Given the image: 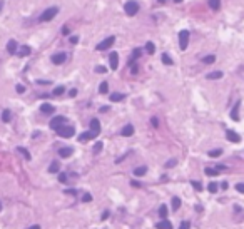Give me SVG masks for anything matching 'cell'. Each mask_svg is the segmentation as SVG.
<instances>
[{"label":"cell","mask_w":244,"mask_h":229,"mask_svg":"<svg viewBox=\"0 0 244 229\" xmlns=\"http://www.w3.org/2000/svg\"><path fill=\"white\" fill-rule=\"evenodd\" d=\"M124 10L127 15H135V13L139 12V3L135 2V0H129V2H125V5H124Z\"/></svg>","instance_id":"cell-1"},{"label":"cell","mask_w":244,"mask_h":229,"mask_svg":"<svg viewBox=\"0 0 244 229\" xmlns=\"http://www.w3.org/2000/svg\"><path fill=\"white\" fill-rule=\"evenodd\" d=\"M74 127L72 125H60V127L57 129V134L60 135V137H64V139H69V137H72L74 135Z\"/></svg>","instance_id":"cell-2"},{"label":"cell","mask_w":244,"mask_h":229,"mask_svg":"<svg viewBox=\"0 0 244 229\" xmlns=\"http://www.w3.org/2000/svg\"><path fill=\"white\" fill-rule=\"evenodd\" d=\"M57 12H58V8H57V7H50V8H47V10L40 15V22H48V20H52V18L57 15Z\"/></svg>","instance_id":"cell-3"},{"label":"cell","mask_w":244,"mask_h":229,"mask_svg":"<svg viewBox=\"0 0 244 229\" xmlns=\"http://www.w3.org/2000/svg\"><path fill=\"white\" fill-rule=\"evenodd\" d=\"M189 33L187 30H180L179 32V47H180V50H186L187 48V43H189Z\"/></svg>","instance_id":"cell-4"},{"label":"cell","mask_w":244,"mask_h":229,"mask_svg":"<svg viewBox=\"0 0 244 229\" xmlns=\"http://www.w3.org/2000/svg\"><path fill=\"white\" fill-rule=\"evenodd\" d=\"M114 42H115V37H107L105 40H102L99 45H97V50H107V48H110L114 45Z\"/></svg>","instance_id":"cell-5"},{"label":"cell","mask_w":244,"mask_h":229,"mask_svg":"<svg viewBox=\"0 0 244 229\" xmlns=\"http://www.w3.org/2000/svg\"><path fill=\"white\" fill-rule=\"evenodd\" d=\"M65 117L64 115H57V117H53L52 120H50V129H53V130H57L58 127H60V125H64L65 124Z\"/></svg>","instance_id":"cell-6"},{"label":"cell","mask_w":244,"mask_h":229,"mask_svg":"<svg viewBox=\"0 0 244 229\" xmlns=\"http://www.w3.org/2000/svg\"><path fill=\"white\" fill-rule=\"evenodd\" d=\"M67 59V55H65V52H57V53H53L52 55V62L55 65H60V64H64Z\"/></svg>","instance_id":"cell-7"},{"label":"cell","mask_w":244,"mask_h":229,"mask_svg":"<svg viewBox=\"0 0 244 229\" xmlns=\"http://www.w3.org/2000/svg\"><path fill=\"white\" fill-rule=\"evenodd\" d=\"M109 62H110V69H112V70H115L117 67H119V55H117V52H112V53H110Z\"/></svg>","instance_id":"cell-8"},{"label":"cell","mask_w":244,"mask_h":229,"mask_svg":"<svg viewBox=\"0 0 244 229\" xmlns=\"http://www.w3.org/2000/svg\"><path fill=\"white\" fill-rule=\"evenodd\" d=\"M226 137H227L229 142H241V135L236 134L234 130H227V132H226Z\"/></svg>","instance_id":"cell-9"},{"label":"cell","mask_w":244,"mask_h":229,"mask_svg":"<svg viewBox=\"0 0 244 229\" xmlns=\"http://www.w3.org/2000/svg\"><path fill=\"white\" fill-rule=\"evenodd\" d=\"M239 107H241V100H237L236 104H234L232 110H231V119L232 120H239Z\"/></svg>","instance_id":"cell-10"},{"label":"cell","mask_w":244,"mask_h":229,"mask_svg":"<svg viewBox=\"0 0 244 229\" xmlns=\"http://www.w3.org/2000/svg\"><path fill=\"white\" fill-rule=\"evenodd\" d=\"M99 135V132H94V130H89V132H84V134H80L79 135V140H90V139H94Z\"/></svg>","instance_id":"cell-11"},{"label":"cell","mask_w":244,"mask_h":229,"mask_svg":"<svg viewBox=\"0 0 244 229\" xmlns=\"http://www.w3.org/2000/svg\"><path fill=\"white\" fill-rule=\"evenodd\" d=\"M72 152H74V150H72V147H60L58 149V155H60V157H70L72 155Z\"/></svg>","instance_id":"cell-12"},{"label":"cell","mask_w":244,"mask_h":229,"mask_svg":"<svg viewBox=\"0 0 244 229\" xmlns=\"http://www.w3.org/2000/svg\"><path fill=\"white\" fill-rule=\"evenodd\" d=\"M32 50H30V47H28V45H22L20 48H18V50H17V53H18V57H27L28 55V53H30Z\"/></svg>","instance_id":"cell-13"},{"label":"cell","mask_w":244,"mask_h":229,"mask_svg":"<svg viewBox=\"0 0 244 229\" xmlns=\"http://www.w3.org/2000/svg\"><path fill=\"white\" fill-rule=\"evenodd\" d=\"M7 52L8 53H17V42L13 40H8V43H7Z\"/></svg>","instance_id":"cell-14"},{"label":"cell","mask_w":244,"mask_h":229,"mask_svg":"<svg viewBox=\"0 0 244 229\" xmlns=\"http://www.w3.org/2000/svg\"><path fill=\"white\" fill-rule=\"evenodd\" d=\"M40 110L43 114H53V110H55V107L50 105V104H42L40 105Z\"/></svg>","instance_id":"cell-15"},{"label":"cell","mask_w":244,"mask_h":229,"mask_svg":"<svg viewBox=\"0 0 244 229\" xmlns=\"http://www.w3.org/2000/svg\"><path fill=\"white\" fill-rule=\"evenodd\" d=\"M90 130H94V132H100V122H99V119H92L90 120Z\"/></svg>","instance_id":"cell-16"},{"label":"cell","mask_w":244,"mask_h":229,"mask_svg":"<svg viewBox=\"0 0 244 229\" xmlns=\"http://www.w3.org/2000/svg\"><path fill=\"white\" fill-rule=\"evenodd\" d=\"M122 135H124V137H130V135L134 134V127L132 125H125L124 129H122V132H120Z\"/></svg>","instance_id":"cell-17"},{"label":"cell","mask_w":244,"mask_h":229,"mask_svg":"<svg viewBox=\"0 0 244 229\" xmlns=\"http://www.w3.org/2000/svg\"><path fill=\"white\" fill-rule=\"evenodd\" d=\"M124 94H120V92H114V94H110V102H120L124 100Z\"/></svg>","instance_id":"cell-18"},{"label":"cell","mask_w":244,"mask_h":229,"mask_svg":"<svg viewBox=\"0 0 244 229\" xmlns=\"http://www.w3.org/2000/svg\"><path fill=\"white\" fill-rule=\"evenodd\" d=\"M221 77H222V72H221V70H214V72H211V74L206 75V79L216 80V79H221Z\"/></svg>","instance_id":"cell-19"},{"label":"cell","mask_w":244,"mask_h":229,"mask_svg":"<svg viewBox=\"0 0 244 229\" xmlns=\"http://www.w3.org/2000/svg\"><path fill=\"white\" fill-rule=\"evenodd\" d=\"M145 172H147V167H145V165H142V167H135V169H134V176H137V177H142Z\"/></svg>","instance_id":"cell-20"},{"label":"cell","mask_w":244,"mask_h":229,"mask_svg":"<svg viewBox=\"0 0 244 229\" xmlns=\"http://www.w3.org/2000/svg\"><path fill=\"white\" fill-rule=\"evenodd\" d=\"M58 167H60V165H58V160H53V162L48 165V172L55 174V172H58Z\"/></svg>","instance_id":"cell-21"},{"label":"cell","mask_w":244,"mask_h":229,"mask_svg":"<svg viewBox=\"0 0 244 229\" xmlns=\"http://www.w3.org/2000/svg\"><path fill=\"white\" fill-rule=\"evenodd\" d=\"M159 216L162 217V219L167 217V206H165V204H160V207H159Z\"/></svg>","instance_id":"cell-22"},{"label":"cell","mask_w":244,"mask_h":229,"mask_svg":"<svg viewBox=\"0 0 244 229\" xmlns=\"http://www.w3.org/2000/svg\"><path fill=\"white\" fill-rule=\"evenodd\" d=\"M17 150H18V152H20V154H22L27 160H30V159H32V155H30V152H28L27 149H23V147H17Z\"/></svg>","instance_id":"cell-23"},{"label":"cell","mask_w":244,"mask_h":229,"mask_svg":"<svg viewBox=\"0 0 244 229\" xmlns=\"http://www.w3.org/2000/svg\"><path fill=\"white\" fill-rule=\"evenodd\" d=\"M155 227H159V229H170V227H172V224H170L169 221H160V222H157V226H155Z\"/></svg>","instance_id":"cell-24"},{"label":"cell","mask_w":244,"mask_h":229,"mask_svg":"<svg viewBox=\"0 0 244 229\" xmlns=\"http://www.w3.org/2000/svg\"><path fill=\"white\" fill-rule=\"evenodd\" d=\"M219 5H221V0H209V7L212 10H219Z\"/></svg>","instance_id":"cell-25"},{"label":"cell","mask_w":244,"mask_h":229,"mask_svg":"<svg viewBox=\"0 0 244 229\" xmlns=\"http://www.w3.org/2000/svg\"><path fill=\"white\" fill-rule=\"evenodd\" d=\"M99 92H100V94H107V92H109V84H107L105 80L100 84V87H99Z\"/></svg>","instance_id":"cell-26"},{"label":"cell","mask_w":244,"mask_h":229,"mask_svg":"<svg viewBox=\"0 0 244 229\" xmlns=\"http://www.w3.org/2000/svg\"><path fill=\"white\" fill-rule=\"evenodd\" d=\"M2 120H3V122H10V110H8V109H5L2 112Z\"/></svg>","instance_id":"cell-27"},{"label":"cell","mask_w":244,"mask_h":229,"mask_svg":"<svg viewBox=\"0 0 244 229\" xmlns=\"http://www.w3.org/2000/svg\"><path fill=\"white\" fill-rule=\"evenodd\" d=\"M179 207H180V199L179 197H172V209H174V211H177Z\"/></svg>","instance_id":"cell-28"},{"label":"cell","mask_w":244,"mask_h":229,"mask_svg":"<svg viewBox=\"0 0 244 229\" xmlns=\"http://www.w3.org/2000/svg\"><path fill=\"white\" fill-rule=\"evenodd\" d=\"M207 189H209V192L216 194V192H217V184H216V182H209V184H207Z\"/></svg>","instance_id":"cell-29"},{"label":"cell","mask_w":244,"mask_h":229,"mask_svg":"<svg viewBox=\"0 0 244 229\" xmlns=\"http://www.w3.org/2000/svg\"><path fill=\"white\" fill-rule=\"evenodd\" d=\"M145 50H147V53H154L155 45H154L152 42H147V43H145Z\"/></svg>","instance_id":"cell-30"},{"label":"cell","mask_w":244,"mask_h":229,"mask_svg":"<svg viewBox=\"0 0 244 229\" xmlns=\"http://www.w3.org/2000/svg\"><path fill=\"white\" fill-rule=\"evenodd\" d=\"M102 147H104V144H102V142H95V144H94V150H92V152H94V154H99L100 150H102Z\"/></svg>","instance_id":"cell-31"},{"label":"cell","mask_w":244,"mask_h":229,"mask_svg":"<svg viewBox=\"0 0 244 229\" xmlns=\"http://www.w3.org/2000/svg\"><path fill=\"white\" fill-rule=\"evenodd\" d=\"M214 60H216V57H214V55H207V57H204V59H202L204 64H214Z\"/></svg>","instance_id":"cell-32"},{"label":"cell","mask_w":244,"mask_h":229,"mask_svg":"<svg viewBox=\"0 0 244 229\" xmlns=\"http://www.w3.org/2000/svg\"><path fill=\"white\" fill-rule=\"evenodd\" d=\"M162 62H164L165 65H172V59H170L167 53H164V55H162Z\"/></svg>","instance_id":"cell-33"},{"label":"cell","mask_w":244,"mask_h":229,"mask_svg":"<svg viewBox=\"0 0 244 229\" xmlns=\"http://www.w3.org/2000/svg\"><path fill=\"white\" fill-rule=\"evenodd\" d=\"M64 87H62V85H58V87H55V89H53V95H62V94H64Z\"/></svg>","instance_id":"cell-34"},{"label":"cell","mask_w":244,"mask_h":229,"mask_svg":"<svg viewBox=\"0 0 244 229\" xmlns=\"http://www.w3.org/2000/svg\"><path fill=\"white\" fill-rule=\"evenodd\" d=\"M221 154H222L221 149H214V150H211V152H209V155H211V157H219Z\"/></svg>","instance_id":"cell-35"},{"label":"cell","mask_w":244,"mask_h":229,"mask_svg":"<svg viewBox=\"0 0 244 229\" xmlns=\"http://www.w3.org/2000/svg\"><path fill=\"white\" fill-rule=\"evenodd\" d=\"M174 165H177V159H170V160H167V162H165V167H174Z\"/></svg>","instance_id":"cell-36"},{"label":"cell","mask_w":244,"mask_h":229,"mask_svg":"<svg viewBox=\"0 0 244 229\" xmlns=\"http://www.w3.org/2000/svg\"><path fill=\"white\" fill-rule=\"evenodd\" d=\"M139 55H140V48H135V50H134V53H132V59H130V64H134V60L137 59Z\"/></svg>","instance_id":"cell-37"},{"label":"cell","mask_w":244,"mask_h":229,"mask_svg":"<svg viewBox=\"0 0 244 229\" xmlns=\"http://www.w3.org/2000/svg\"><path fill=\"white\" fill-rule=\"evenodd\" d=\"M191 184L194 186V189H196V191H201V189H202V186H201V182H199V181H192Z\"/></svg>","instance_id":"cell-38"},{"label":"cell","mask_w":244,"mask_h":229,"mask_svg":"<svg viewBox=\"0 0 244 229\" xmlns=\"http://www.w3.org/2000/svg\"><path fill=\"white\" fill-rule=\"evenodd\" d=\"M58 181H60V182H65V181H67V174H65V172H60V174H58Z\"/></svg>","instance_id":"cell-39"},{"label":"cell","mask_w":244,"mask_h":229,"mask_svg":"<svg viewBox=\"0 0 244 229\" xmlns=\"http://www.w3.org/2000/svg\"><path fill=\"white\" fill-rule=\"evenodd\" d=\"M206 174H207V176H216L217 172H216V169H209V167H207V169H206Z\"/></svg>","instance_id":"cell-40"},{"label":"cell","mask_w":244,"mask_h":229,"mask_svg":"<svg viewBox=\"0 0 244 229\" xmlns=\"http://www.w3.org/2000/svg\"><path fill=\"white\" fill-rule=\"evenodd\" d=\"M236 189H237V191L241 192V194H244V182H239L237 186H236Z\"/></svg>","instance_id":"cell-41"},{"label":"cell","mask_w":244,"mask_h":229,"mask_svg":"<svg viewBox=\"0 0 244 229\" xmlns=\"http://www.w3.org/2000/svg\"><path fill=\"white\" fill-rule=\"evenodd\" d=\"M82 201H84V202H90V201H92V196H90V194H84Z\"/></svg>","instance_id":"cell-42"},{"label":"cell","mask_w":244,"mask_h":229,"mask_svg":"<svg viewBox=\"0 0 244 229\" xmlns=\"http://www.w3.org/2000/svg\"><path fill=\"white\" fill-rule=\"evenodd\" d=\"M15 90L18 92V94H22V92H25V87H23V85H20V84H18V85L15 87Z\"/></svg>","instance_id":"cell-43"},{"label":"cell","mask_w":244,"mask_h":229,"mask_svg":"<svg viewBox=\"0 0 244 229\" xmlns=\"http://www.w3.org/2000/svg\"><path fill=\"white\" fill-rule=\"evenodd\" d=\"M189 226H191V224H189V221H182V222H180V226H179V227H182V229H187Z\"/></svg>","instance_id":"cell-44"},{"label":"cell","mask_w":244,"mask_h":229,"mask_svg":"<svg viewBox=\"0 0 244 229\" xmlns=\"http://www.w3.org/2000/svg\"><path fill=\"white\" fill-rule=\"evenodd\" d=\"M95 72H97V74H104L105 69H104V67H100V65H97V67H95Z\"/></svg>","instance_id":"cell-45"},{"label":"cell","mask_w":244,"mask_h":229,"mask_svg":"<svg viewBox=\"0 0 244 229\" xmlns=\"http://www.w3.org/2000/svg\"><path fill=\"white\" fill-rule=\"evenodd\" d=\"M69 40H70V43H77L79 42V37H70Z\"/></svg>","instance_id":"cell-46"},{"label":"cell","mask_w":244,"mask_h":229,"mask_svg":"<svg viewBox=\"0 0 244 229\" xmlns=\"http://www.w3.org/2000/svg\"><path fill=\"white\" fill-rule=\"evenodd\" d=\"M130 186H134V187H140V182H137V181H132V182H130Z\"/></svg>","instance_id":"cell-47"},{"label":"cell","mask_w":244,"mask_h":229,"mask_svg":"<svg viewBox=\"0 0 244 229\" xmlns=\"http://www.w3.org/2000/svg\"><path fill=\"white\" fill-rule=\"evenodd\" d=\"M62 33H64V35H69V27H64V28H62Z\"/></svg>","instance_id":"cell-48"},{"label":"cell","mask_w":244,"mask_h":229,"mask_svg":"<svg viewBox=\"0 0 244 229\" xmlns=\"http://www.w3.org/2000/svg\"><path fill=\"white\" fill-rule=\"evenodd\" d=\"M69 95H70V97H75V95H77V90H75V89H72V90L69 92Z\"/></svg>","instance_id":"cell-49"},{"label":"cell","mask_w":244,"mask_h":229,"mask_svg":"<svg viewBox=\"0 0 244 229\" xmlns=\"http://www.w3.org/2000/svg\"><path fill=\"white\" fill-rule=\"evenodd\" d=\"M109 217V211H104V214H102V219H107Z\"/></svg>","instance_id":"cell-50"},{"label":"cell","mask_w":244,"mask_h":229,"mask_svg":"<svg viewBox=\"0 0 244 229\" xmlns=\"http://www.w3.org/2000/svg\"><path fill=\"white\" fill-rule=\"evenodd\" d=\"M65 192H67V194H72V196H74V194H75V191H74V189H67Z\"/></svg>","instance_id":"cell-51"},{"label":"cell","mask_w":244,"mask_h":229,"mask_svg":"<svg viewBox=\"0 0 244 229\" xmlns=\"http://www.w3.org/2000/svg\"><path fill=\"white\" fill-rule=\"evenodd\" d=\"M174 2H177V3H179V2H182V0H174Z\"/></svg>","instance_id":"cell-52"},{"label":"cell","mask_w":244,"mask_h":229,"mask_svg":"<svg viewBox=\"0 0 244 229\" xmlns=\"http://www.w3.org/2000/svg\"><path fill=\"white\" fill-rule=\"evenodd\" d=\"M0 209H2V202H0Z\"/></svg>","instance_id":"cell-53"}]
</instances>
